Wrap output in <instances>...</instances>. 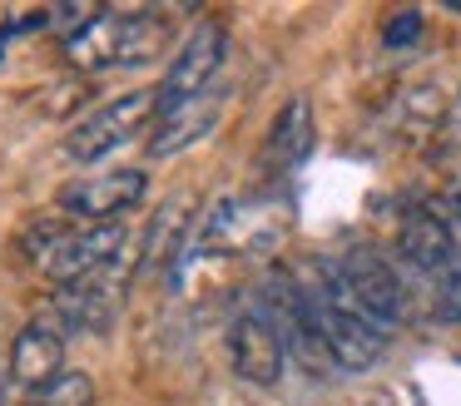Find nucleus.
Masks as SVG:
<instances>
[{
	"label": "nucleus",
	"instance_id": "nucleus-1",
	"mask_svg": "<svg viewBox=\"0 0 461 406\" xmlns=\"http://www.w3.org/2000/svg\"><path fill=\"white\" fill-rule=\"evenodd\" d=\"M308 287V302H312V317H318V332L328 342L332 362L342 372H372L387 352V337L367 322V312L357 307V297L348 293L338 273V257H318L312 263V277H303Z\"/></svg>",
	"mask_w": 461,
	"mask_h": 406
},
{
	"label": "nucleus",
	"instance_id": "nucleus-2",
	"mask_svg": "<svg viewBox=\"0 0 461 406\" xmlns=\"http://www.w3.org/2000/svg\"><path fill=\"white\" fill-rule=\"evenodd\" d=\"M164 45V20L149 10H90L75 30L60 35V55L80 69L140 65Z\"/></svg>",
	"mask_w": 461,
	"mask_h": 406
},
{
	"label": "nucleus",
	"instance_id": "nucleus-3",
	"mask_svg": "<svg viewBox=\"0 0 461 406\" xmlns=\"http://www.w3.org/2000/svg\"><path fill=\"white\" fill-rule=\"evenodd\" d=\"M159 119V89H124L120 99L100 104L95 114H85L80 124L65 134L60 158L65 164H95V158L120 154L130 139H140L144 124Z\"/></svg>",
	"mask_w": 461,
	"mask_h": 406
},
{
	"label": "nucleus",
	"instance_id": "nucleus-4",
	"mask_svg": "<svg viewBox=\"0 0 461 406\" xmlns=\"http://www.w3.org/2000/svg\"><path fill=\"white\" fill-rule=\"evenodd\" d=\"M130 228L124 223H80L70 233L50 238L45 248V277L55 287H80V283H110L114 267L130 253Z\"/></svg>",
	"mask_w": 461,
	"mask_h": 406
},
{
	"label": "nucleus",
	"instance_id": "nucleus-5",
	"mask_svg": "<svg viewBox=\"0 0 461 406\" xmlns=\"http://www.w3.org/2000/svg\"><path fill=\"white\" fill-rule=\"evenodd\" d=\"M223 59H229V25L203 15L179 40V50H174L169 69L159 79V114H174V109L194 104V99H209L213 85H219Z\"/></svg>",
	"mask_w": 461,
	"mask_h": 406
},
{
	"label": "nucleus",
	"instance_id": "nucleus-6",
	"mask_svg": "<svg viewBox=\"0 0 461 406\" xmlns=\"http://www.w3.org/2000/svg\"><path fill=\"white\" fill-rule=\"evenodd\" d=\"M338 273L348 283V293L357 297V307L367 312V322L382 337H392L407 317V293H402V277L392 267L387 253H377L372 243H352L338 253Z\"/></svg>",
	"mask_w": 461,
	"mask_h": 406
},
{
	"label": "nucleus",
	"instance_id": "nucleus-7",
	"mask_svg": "<svg viewBox=\"0 0 461 406\" xmlns=\"http://www.w3.org/2000/svg\"><path fill=\"white\" fill-rule=\"evenodd\" d=\"M223 342H229V366L239 382H249V386H278L283 382V372H288V342H283L278 322L268 317V307L258 297L243 302L229 317Z\"/></svg>",
	"mask_w": 461,
	"mask_h": 406
},
{
	"label": "nucleus",
	"instance_id": "nucleus-8",
	"mask_svg": "<svg viewBox=\"0 0 461 406\" xmlns=\"http://www.w3.org/2000/svg\"><path fill=\"white\" fill-rule=\"evenodd\" d=\"M149 198V174L144 168H104V174H85L55 194L60 213L80 218V223H120L124 213Z\"/></svg>",
	"mask_w": 461,
	"mask_h": 406
},
{
	"label": "nucleus",
	"instance_id": "nucleus-9",
	"mask_svg": "<svg viewBox=\"0 0 461 406\" xmlns=\"http://www.w3.org/2000/svg\"><path fill=\"white\" fill-rule=\"evenodd\" d=\"M397 248H402V263L417 267V273H427L431 283L461 257V243H456V233H451V223L441 218L437 203H417L407 218H402Z\"/></svg>",
	"mask_w": 461,
	"mask_h": 406
},
{
	"label": "nucleus",
	"instance_id": "nucleus-10",
	"mask_svg": "<svg viewBox=\"0 0 461 406\" xmlns=\"http://www.w3.org/2000/svg\"><path fill=\"white\" fill-rule=\"evenodd\" d=\"M60 372H65V332L55 322H45V317L25 322L11 342V382L45 392Z\"/></svg>",
	"mask_w": 461,
	"mask_h": 406
},
{
	"label": "nucleus",
	"instance_id": "nucleus-11",
	"mask_svg": "<svg viewBox=\"0 0 461 406\" xmlns=\"http://www.w3.org/2000/svg\"><path fill=\"white\" fill-rule=\"evenodd\" d=\"M50 312L45 322L70 327V332H104L120 312V297H114L110 283H80V287H55Z\"/></svg>",
	"mask_w": 461,
	"mask_h": 406
},
{
	"label": "nucleus",
	"instance_id": "nucleus-12",
	"mask_svg": "<svg viewBox=\"0 0 461 406\" xmlns=\"http://www.w3.org/2000/svg\"><path fill=\"white\" fill-rule=\"evenodd\" d=\"M312 139H318V129H312V104H308V95H293L288 104L278 109V119H273L268 168H278V174L298 168L303 158L312 154Z\"/></svg>",
	"mask_w": 461,
	"mask_h": 406
},
{
	"label": "nucleus",
	"instance_id": "nucleus-13",
	"mask_svg": "<svg viewBox=\"0 0 461 406\" xmlns=\"http://www.w3.org/2000/svg\"><path fill=\"white\" fill-rule=\"evenodd\" d=\"M219 119V99H194V104L174 109V114H159L154 119V134H149V158H174L184 154L189 144H199L203 134L213 129Z\"/></svg>",
	"mask_w": 461,
	"mask_h": 406
},
{
	"label": "nucleus",
	"instance_id": "nucleus-14",
	"mask_svg": "<svg viewBox=\"0 0 461 406\" xmlns=\"http://www.w3.org/2000/svg\"><path fill=\"white\" fill-rule=\"evenodd\" d=\"M35 406H95V382L85 372H60L45 392H35Z\"/></svg>",
	"mask_w": 461,
	"mask_h": 406
},
{
	"label": "nucleus",
	"instance_id": "nucleus-15",
	"mask_svg": "<svg viewBox=\"0 0 461 406\" xmlns=\"http://www.w3.org/2000/svg\"><path fill=\"white\" fill-rule=\"evenodd\" d=\"M437 317H441V322H451V327L461 322V257L437 277Z\"/></svg>",
	"mask_w": 461,
	"mask_h": 406
},
{
	"label": "nucleus",
	"instance_id": "nucleus-16",
	"mask_svg": "<svg viewBox=\"0 0 461 406\" xmlns=\"http://www.w3.org/2000/svg\"><path fill=\"white\" fill-rule=\"evenodd\" d=\"M421 40V10H397V15L382 25V45L387 50H411Z\"/></svg>",
	"mask_w": 461,
	"mask_h": 406
},
{
	"label": "nucleus",
	"instance_id": "nucleus-17",
	"mask_svg": "<svg viewBox=\"0 0 461 406\" xmlns=\"http://www.w3.org/2000/svg\"><path fill=\"white\" fill-rule=\"evenodd\" d=\"M441 129H451V134H461V89L451 95V104H447V119H441Z\"/></svg>",
	"mask_w": 461,
	"mask_h": 406
},
{
	"label": "nucleus",
	"instance_id": "nucleus-18",
	"mask_svg": "<svg viewBox=\"0 0 461 406\" xmlns=\"http://www.w3.org/2000/svg\"><path fill=\"white\" fill-rule=\"evenodd\" d=\"M5 396H11V372L0 366V406H5Z\"/></svg>",
	"mask_w": 461,
	"mask_h": 406
},
{
	"label": "nucleus",
	"instance_id": "nucleus-19",
	"mask_svg": "<svg viewBox=\"0 0 461 406\" xmlns=\"http://www.w3.org/2000/svg\"><path fill=\"white\" fill-rule=\"evenodd\" d=\"M456 15H461V5H456Z\"/></svg>",
	"mask_w": 461,
	"mask_h": 406
}]
</instances>
